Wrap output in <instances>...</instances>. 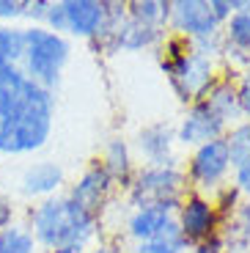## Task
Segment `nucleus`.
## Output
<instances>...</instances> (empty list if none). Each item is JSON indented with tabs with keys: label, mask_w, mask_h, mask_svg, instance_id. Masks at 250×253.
Returning a JSON list of instances; mask_svg holds the SVG:
<instances>
[{
	"label": "nucleus",
	"mask_w": 250,
	"mask_h": 253,
	"mask_svg": "<svg viewBox=\"0 0 250 253\" xmlns=\"http://www.w3.org/2000/svg\"><path fill=\"white\" fill-rule=\"evenodd\" d=\"M28 228L39 248L55 251L63 245L85 248L99 231V217L80 209L69 196H50L28 215Z\"/></svg>",
	"instance_id": "f257e3e1"
},
{
	"label": "nucleus",
	"mask_w": 250,
	"mask_h": 253,
	"mask_svg": "<svg viewBox=\"0 0 250 253\" xmlns=\"http://www.w3.org/2000/svg\"><path fill=\"white\" fill-rule=\"evenodd\" d=\"M165 58H163V69L170 77V85L179 94V99L184 105L201 102L207 96V91L217 80V69L214 61L207 55H201L198 50H193L187 39H168L165 42Z\"/></svg>",
	"instance_id": "f03ea898"
},
{
	"label": "nucleus",
	"mask_w": 250,
	"mask_h": 253,
	"mask_svg": "<svg viewBox=\"0 0 250 253\" xmlns=\"http://www.w3.org/2000/svg\"><path fill=\"white\" fill-rule=\"evenodd\" d=\"M22 36H25V52H22L19 69L25 72L28 80L55 94L72 52L66 36H58L44 25H25Z\"/></svg>",
	"instance_id": "7ed1b4c3"
},
{
	"label": "nucleus",
	"mask_w": 250,
	"mask_h": 253,
	"mask_svg": "<svg viewBox=\"0 0 250 253\" xmlns=\"http://www.w3.org/2000/svg\"><path fill=\"white\" fill-rule=\"evenodd\" d=\"M129 207L146 209V207H163L170 212H179L181 201L187 196V173L179 165L170 168H154L146 165L140 168L129 182Z\"/></svg>",
	"instance_id": "20e7f679"
},
{
	"label": "nucleus",
	"mask_w": 250,
	"mask_h": 253,
	"mask_svg": "<svg viewBox=\"0 0 250 253\" xmlns=\"http://www.w3.org/2000/svg\"><path fill=\"white\" fill-rule=\"evenodd\" d=\"M231 171V160H228V149H225V140H209V143L193 149V157H190V182L193 187L201 193H214L220 190V184L225 182Z\"/></svg>",
	"instance_id": "39448f33"
},
{
	"label": "nucleus",
	"mask_w": 250,
	"mask_h": 253,
	"mask_svg": "<svg viewBox=\"0 0 250 253\" xmlns=\"http://www.w3.org/2000/svg\"><path fill=\"white\" fill-rule=\"evenodd\" d=\"M217 223H220V209L214 207L212 198L198 196V193L184 196L179 212H176V226H179L181 237L190 242V248L217 237Z\"/></svg>",
	"instance_id": "423d86ee"
},
{
	"label": "nucleus",
	"mask_w": 250,
	"mask_h": 253,
	"mask_svg": "<svg viewBox=\"0 0 250 253\" xmlns=\"http://www.w3.org/2000/svg\"><path fill=\"white\" fill-rule=\"evenodd\" d=\"M170 31L179 39H207L220 33V22L214 19L212 8H209V0H176L170 3V17H168Z\"/></svg>",
	"instance_id": "0eeeda50"
},
{
	"label": "nucleus",
	"mask_w": 250,
	"mask_h": 253,
	"mask_svg": "<svg viewBox=\"0 0 250 253\" xmlns=\"http://www.w3.org/2000/svg\"><path fill=\"white\" fill-rule=\"evenodd\" d=\"M225 129H228V126L217 119V113L201 99V102L187 105V113H184V119L179 121V126H176V143L190 146V149H198V146L209 143V140L223 138Z\"/></svg>",
	"instance_id": "6e6552de"
},
{
	"label": "nucleus",
	"mask_w": 250,
	"mask_h": 253,
	"mask_svg": "<svg viewBox=\"0 0 250 253\" xmlns=\"http://www.w3.org/2000/svg\"><path fill=\"white\" fill-rule=\"evenodd\" d=\"M110 190H113V179L105 173V168H102L99 163H94L91 168L83 171V176L72 184V190L66 196H69L80 209H85V212L99 217L102 207H105L107 196H110Z\"/></svg>",
	"instance_id": "1a4fd4ad"
},
{
	"label": "nucleus",
	"mask_w": 250,
	"mask_h": 253,
	"mask_svg": "<svg viewBox=\"0 0 250 253\" xmlns=\"http://www.w3.org/2000/svg\"><path fill=\"white\" fill-rule=\"evenodd\" d=\"M138 152L146 165L170 168L176 163V129L170 124H149L138 135Z\"/></svg>",
	"instance_id": "9d476101"
},
{
	"label": "nucleus",
	"mask_w": 250,
	"mask_h": 253,
	"mask_svg": "<svg viewBox=\"0 0 250 253\" xmlns=\"http://www.w3.org/2000/svg\"><path fill=\"white\" fill-rule=\"evenodd\" d=\"M66 33L77 39H99L107 19V3L99 0H63Z\"/></svg>",
	"instance_id": "9b49d317"
},
{
	"label": "nucleus",
	"mask_w": 250,
	"mask_h": 253,
	"mask_svg": "<svg viewBox=\"0 0 250 253\" xmlns=\"http://www.w3.org/2000/svg\"><path fill=\"white\" fill-rule=\"evenodd\" d=\"M63 168L58 163H33L28 165L22 176H19V193L25 198H50V196H58V190L63 184Z\"/></svg>",
	"instance_id": "f8f14e48"
},
{
	"label": "nucleus",
	"mask_w": 250,
	"mask_h": 253,
	"mask_svg": "<svg viewBox=\"0 0 250 253\" xmlns=\"http://www.w3.org/2000/svg\"><path fill=\"white\" fill-rule=\"evenodd\" d=\"M176 223V215L170 209H163V207H146V209H132L129 220H126V234L138 242H149L154 237H160L165 228Z\"/></svg>",
	"instance_id": "ddd939ff"
},
{
	"label": "nucleus",
	"mask_w": 250,
	"mask_h": 253,
	"mask_svg": "<svg viewBox=\"0 0 250 253\" xmlns=\"http://www.w3.org/2000/svg\"><path fill=\"white\" fill-rule=\"evenodd\" d=\"M204 102H207L214 113H217V119L223 121L225 126H234V124H239V121H245L242 108H239L237 83H234L231 77H217V80H214V85L207 91Z\"/></svg>",
	"instance_id": "4468645a"
},
{
	"label": "nucleus",
	"mask_w": 250,
	"mask_h": 253,
	"mask_svg": "<svg viewBox=\"0 0 250 253\" xmlns=\"http://www.w3.org/2000/svg\"><path fill=\"white\" fill-rule=\"evenodd\" d=\"M223 42L225 55L242 58L245 63H250V6L228 17V22L223 25Z\"/></svg>",
	"instance_id": "2eb2a0df"
},
{
	"label": "nucleus",
	"mask_w": 250,
	"mask_h": 253,
	"mask_svg": "<svg viewBox=\"0 0 250 253\" xmlns=\"http://www.w3.org/2000/svg\"><path fill=\"white\" fill-rule=\"evenodd\" d=\"M99 165L105 168L107 176L113 179V184L119 182V184H124V187H129L135 171H132V154H129V146H126V140H121V138L107 140L105 157H102Z\"/></svg>",
	"instance_id": "dca6fc26"
},
{
	"label": "nucleus",
	"mask_w": 250,
	"mask_h": 253,
	"mask_svg": "<svg viewBox=\"0 0 250 253\" xmlns=\"http://www.w3.org/2000/svg\"><path fill=\"white\" fill-rule=\"evenodd\" d=\"M225 149H228V160H231V168H242L250 163V121H239V124L228 126L223 135Z\"/></svg>",
	"instance_id": "f3484780"
},
{
	"label": "nucleus",
	"mask_w": 250,
	"mask_h": 253,
	"mask_svg": "<svg viewBox=\"0 0 250 253\" xmlns=\"http://www.w3.org/2000/svg\"><path fill=\"white\" fill-rule=\"evenodd\" d=\"M126 14L132 19H138L143 25L151 28H160L163 31L168 25V17H170V3H163V0H135L126 6Z\"/></svg>",
	"instance_id": "a211bd4d"
},
{
	"label": "nucleus",
	"mask_w": 250,
	"mask_h": 253,
	"mask_svg": "<svg viewBox=\"0 0 250 253\" xmlns=\"http://www.w3.org/2000/svg\"><path fill=\"white\" fill-rule=\"evenodd\" d=\"M135 253H190V242L181 237L179 226L170 223L160 237H154L149 242H138Z\"/></svg>",
	"instance_id": "6ab92c4d"
},
{
	"label": "nucleus",
	"mask_w": 250,
	"mask_h": 253,
	"mask_svg": "<svg viewBox=\"0 0 250 253\" xmlns=\"http://www.w3.org/2000/svg\"><path fill=\"white\" fill-rule=\"evenodd\" d=\"M39 245L25 223H11L0 228V253H36Z\"/></svg>",
	"instance_id": "aec40b11"
},
{
	"label": "nucleus",
	"mask_w": 250,
	"mask_h": 253,
	"mask_svg": "<svg viewBox=\"0 0 250 253\" xmlns=\"http://www.w3.org/2000/svg\"><path fill=\"white\" fill-rule=\"evenodd\" d=\"M25 52V36L17 25H0V69L19 66Z\"/></svg>",
	"instance_id": "412c9836"
},
{
	"label": "nucleus",
	"mask_w": 250,
	"mask_h": 253,
	"mask_svg": "<svg viewBox=\"0 0 250 253\" xmlns=\"http://www.w3.org/2000/svg\"><path fill=\"white\" fill-rule=\"evenodd\" d=\"M47 31L63 36L66 33V14H63V3H50L47 6V14H44V22H42Z\"/></svg>",
	"instance_id": "4be33fe9"
},
{
	"label": "nucleus",
	"mask_w": 250,
	"mask_h": 253,
	"mask_svg": "<svg viewBox=\"0 0 250 253\" xmlns=\"http://www.w3.org/2000/svg\"><path fill=\"white\" fill-rule=\"evenodd\" d=\"M47 0H22V19H31V25H42L44 14H47Z\"/></svg>",
	"instance_id": "5701e85b"
},
{
	"label": "nucleus",
	"mask_w": 250,
	"mask_h": 253,
	"mask_svg": "<svg viewBox=\"0 0 250 253\" xmlns=\"http://www.w3.org/2000/svg\"><path fill=\"white\" fill-rule=\"evenodd\" d=\"M22 19V0H0V25Z\"/></svg>",
	"instance_id": "b1692460"
},
{
	"label": "nucleus",
	"mask_w": 250,
	"mask_h": 253,
	"mask_svg": "<svg viewBox=\"0 0 250 253\" xmlns=\"http://www.w3.org/2000/svg\"><path fill=\"white\" fill-rule=\"evenodd\" d=\"M237 91H239V108H242L245 121H250V72H245L242 80L237 83Z\"/></svg>",
	"instance_id": "393cba45"
},
{
	"label": "nucleus",
	"mask_w": 250,
	"mask_h": 253,
	"mask_svg": "<svg viewBox=\"0 0 250 253\" xmlns=\"http://www.w3.org/2000/svg\"><path fill=\"white\" fill-rule=\"evenodd\" d=\"M209 8H212L214 19H217L220 25H225L228 17L234 14V0H209Z\"/></svg>",
	"instance_id": "a878e982"
},
{
	"label": "nucleus",
	"mask_w": 250,
	"mask_h": 253,
	"mask_svg": "<svg viewBox=\"0 0 250 253\" xmlns=\"http://www.w3.org/2000/svg\"><path fill=\"white\" fill-rule=\"evenodd\" d=\"M234 190L250 198V163L234 171Z\"/></svg>",
	"instance_id": "bb28decb"
},
{
	"label": "nucleus",
	"mask_w": 250,
	"mask_h": 253,
	"mask_svg": "<svg viewBox=\"0 0 250 253\" xmlns=\"http://www.w3.org/2000/svg\"><path fill=\"white\" fill-rule=\"evenodd\" d=\"M14 223V204L6 196H0V228H6Z\"/></svg>",
	"instance_id": "cd10ccee"
},
{
	"label": "nucleus",
	"mask_w": 250,
	"mask_h": 253,
	"mask_svg": "<svg viewBox=\"0 0 250 253\" xmlns=\"http://www.w3.org/2000/svg\"><path fill=\"white\" fill-rule=\"evenodd\" d=\"M220 248H223V240L212 237V240L201 242V245H193V248H190V253H220Z\"/></svg>",
	"instance_id": "c85d7f7f"
},
{
	"label": "nucleus",
	"mask_w": 250,
	"mask_h": 253,
	"mask_svg": "<svg viewBox=\"0 0 250 253\" xmlns=\"http://www.w3.org/2000/svg\"><path fill=\"white\" fill-rule=\"evenodd\" d=\"M47 253H85V248H77V245H63V248H55V251H47Z\"/></svg>",
	"instance_id": "c756f323"
},
{
	"label": "nucleus",
	"mask_w": 250,
	"mask_h": 253,
	"mask_svg": "<svg viewBox=\"0 0 250 253\" xmlns=\"http://www.w3.org/2000/svg\"><path fill=\"white\" fill-rule=\"evenodd\" d=\"M91 253H119V251H113V248H107V245H99L96 251H91Z\"/></svg>",
	"instance_id": "7c9ffc66"
}]
</instances>
